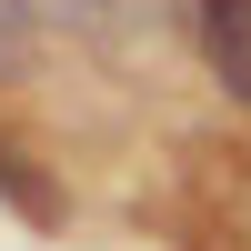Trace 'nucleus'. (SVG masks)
Returning a JSON list of instances; mask_svg holds the SVG:
<instances>
[{"label": "nucleus", "mask_w": 251, "mask_h": 251, "mask_svg": "<svg viewBox=\"0 0 251 251\" xmlns=\"http://www.w3.org/2000/svg\"><path fill=\"white\" fill-rule=\"evenodd\" d=\"M30 40H40L30 0H0V80H20V71H30Z\"/></svg>", "instance_id": "f03ea898"}, {"label": "nucleus", "mask_w": 251, "mask_h": 251, "mask_svg": "<svg viewBox=\"0 0 251 251\" xmlns=\"http://www.w3.org/2000/svg\"><path fill=\"white\" fill-rule=\"evenodd\" d=\"M201 60H211V80L231 100H251V0H201Z\"/></svg>", "instance_id": "f257e3e1"}]
</instances>
